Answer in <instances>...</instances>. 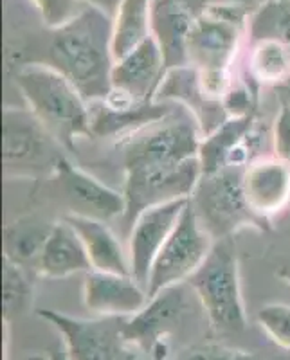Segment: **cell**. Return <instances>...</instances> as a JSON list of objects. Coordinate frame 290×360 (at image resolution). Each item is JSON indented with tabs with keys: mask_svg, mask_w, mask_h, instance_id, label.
<instances>
[{
	"mask_svg": "<svg viewBox=\"0 0 290 360\" xmlns=\"http://www.w3.org/2000/svg\"><path fill=\"white\" fill-rule=\"evenodd\" d=\"M33 299V283L31 272L18 263L4 258L2 263V303H4L6 324L17 315L27 310Z\"/></svg>",
	"mask_w": 290,
	"mask_h": 360,
	"instance_id": "26",
	"label": "cell"
},
{
	"mask_svg": "<svg viewBox=\"0 0 290 360\" xmlns=\"http://www.w3.org/2000/svg\"><path fill=\"white\" fill-rule=\"evenodd\" d=\"M270 139H272L274 153L278 159L285 160L290 164V105L285 101H279V110L276 119H274L272 131H270Z\"/></svg>",
	"mask_w": 290,
	"mask_h": 360,
	"instance_id": "31",
	"label": "cell"
},
{
	"mask_svg": "<svg viewBox=\"0 0 290 360\" xmlns=\"http://www.w3.org/2000/svg\"><path fill=\"white\" fill-rule=\"evenodd\" d=\"M209 6H237V8H247L254 11L260 4L256 0H209Z\"/></svg>",
	"mask_w": 290,
	"mask_h": 360,
	"instance_id": "34",
	"label": "cell"
},
{
	"mask_svg": "<svg viewBox=\"0 0 290 360\" xmlns=\"http://www.w3.org/2000/svg\"><path fill=\"white\" fill-rule=\"evenodd\" d=\"M25 107L67 152L80 137H92L90 103L69 78L49 63H29L15 72Z\"/></svg>",
	"mask_w": 290,
	"mask_h": 360,
	"instance_id": "2",
	"label": "cell"
},
{
	"mask_svg": "<svg viewBox=\"0 0 290 360\" xmlns=\"http://www.w3.org/2000/svg\"><path fill=\"white\" fill-rule=\"evenodd\" d=\"M276 276H278L279 279H282L283 283H286V285H290V263H286V265H283L282 269L276 272Z\"/></svg>",
	"mask_w": 290,
	"mask_h": 360,
	"instance_id": "37",
	"label": "cell"
},
{
	"mask_svg": "<svg viewBox=\"0 0 290 360\" xmlns=\"http://www.w3.org/2000/svg\"><path fill=\"white\" fill-rule=\"evenodd\" d=\"M254 127H256V115L229 117L222 127L202 137L201 150H198L202 175L225 168L231 153L253 131Z\"/></svg>",
	"mask_w": 290,
	"mask_h": 360,
	"instance_id": "23",
	"label": "cell"
},
{
	"mask_svg": "<svg viewBox=\"0 0 290 360\" xmlns=\"http://www.w3.org/2000/svg\"><path fill=\"white\" fill-rule=\"evenodd\" d=\"M202 176L198 157L179 164L157 166H128L125 168L123 224L130 231L132 224L144 209L166 202L189 198Z\"/></svg>",
	"mask_w": 290,
	"mask_h": 360,
	"instance_id": "7",
	"label": "cell"
},
{
	"mask_svg": "<svg viewBox=\"0 0 290 360\" xmlns=\"http://www.w3.org/2000/svg\"><path fill=\"white\" fill-rule=\"evenodd\" d=\"M151 2L153 0H121L112 18L114 62L127 56L151 37Z\"/></svg>",
	"mask_w": 290,
	"mask_h": 360,
	"instance_id": "22",
	"label": "cell"
},
{
	"mask_svg": "<svg viewBox=\"0 0 290 360\" xmlns=\"http://www.w3.org/2000/svg\"><path fill=\"white\" fill-rule=\"evenodd\" d=\"M83 2H85L87 6H90V8L99 9V11H103L111 18H114L119 4H121V0H83Z\"/></svg>",
	"mask_w": 290,
	"mask_h": 360,
	"instance_id": "32",
	"label": "cell"
},
{
	"mask_svg": "<svg viewBox=\"0 0 290 360\" xmlns=\"http://www.w3.org/2000/svg\"><path fill=\"white\" fill-rule=\"evenodd\" d=\"M38 315L62 337L69 360H143L125 337V317L80 319L56 310H38Z\"/></svg>",
	"mask_w": 290,
	"mask_h": 360,
	"instance_id": "8",
	"label": "cell"
},
{
	"mask_svg": "<svg viewBox=\"0 0 290 360\" xmlns=\"http://www.w3.org/2000/svg\"><path fill=\"white\" fill-rule=\"evenodd\" d=\"M189 198L166 202V204L153 205L144 209L135 218L128 231V259H130V272L135 281L146 287L148 276L157 254L163 249L168 236L175 229L180 214L188 205Z\"/></svg>",
	"mask_w": 290,
	"mask_h": 360,
	"instance_id": "12",
	"label": "cell"
},
{
	"mask_svg": "<svg viewBox=\"0 0 290 360\" xmlns=\"http://www.w3.org/2000/svg\"><path fill=\"white\" fill-rule=\"evenodd\" d=\"M249 41L274 40L290 49V0H263L247 24Z\"/></svg>",
	"mask_w": 290,
	"mask_h": 360,
	"instance_id": "25",
	"label": "cell"
},
{
	"mask_svg": "<svg viewBox=\"0 0 290 360\" xmlns=\"http://www.w3.org/2000/svg\"><path fill=\"white\" fill-rule=\"evenodd\" d=\"M90 270L89 254L80 234L65 218L54 221L42 249L37 274L42 278L63 279L74 274H87Z\"/></svg>",
	"mask_w": 290,
	"mask_h": 360,
	"instance_id": "18",
	"label": "cell"
},
{
	"mask_svg": "<svg viewBox=\"0 0 290 360\" xmlns=\"http://www.w3.org/2000/svg\"><path fill=\"white\" fill-rule=\"evenodd\" d=\"M244 29L204 13L196 17L188 37V65L201 72L233 70Z\"/></svg>",
	"mask_w": 290,
	"mask_h": 360,
	"instance_id": "14",
	"label": "cell"
},
{
	"mask_svg": "<svg viewBox=\"0 0 290 360\" xmlns=\"http://www.w3.org/2000/svg\"><path fill=\"white\" fill-rule=\"evenodd\" d=\"M37 8L45 27L54 31L72 20L85 6H80V0H31Z\"/></svg>",
	"mask_w": 290,
	"mask_h": 360,
	"instance_id": "29",
	"label": "cell"
},
{
	"mask_svg": "<svg viewBox=\"0 0 290 360\" xmlns=\"http://www.w3.org/2000/svg\"><path fill=\"white\" fill-rule=\"evenodd\" d=\"M278 92H279V101H285L290 105V74H289V78H286V82L278 86Z\"/></svg>",
	"mask_w": 290,
	"mask_h": 360,
	"instance_id": "35",
	"label": "cell"
},
{
	"mask_svg": "<svg viewBox=\"0 0 290 360\" xmlns=\"http://www.w3.org/2000/svg\"><path fill=\"white\" fill-rule=\"evenodd\" d=\"M195 18L177 0L151 2V37L159 44L166 70L188 65V37Z\"/></svg>",
	"mask_w": 290,
	"mask_h": 360,
	"instance_id": "19",
	"label": "cell"
},
{
	"mask_svg": "<svg viewBox=\"0 0 290 360\" xmlns=\"http://www.w3.org/2000/svg\"><path fill=\"white\" fill-rule=\"evenodd\" d=\"M213 245H215V238L202 227L191 204L188 202L175 229L168 236L151 265L146 283L148 295L153 297L164 288L188 281L208 258Z\"/></svg>",
	"mask_w": 290,
	"mask_h": 360,
	"instance_id": "9",
	"label": "cell"
},
{
	"mask_svg": "<svg viewBox=\"0 0 290 360\" xmlns=\"http://www.w3.org/2000/svg\"><path fill=\"white\" fill-rule=\"evenodd\" d=\"M256 323L276 346L290 352V304H263L256 314Z\"/></svg>",
	"mask_w": 290,
	"mask_h": 360,
	"instance_id": "27",
	"label": "cell"
},
{
	"mask_svg": "<svg viewBox=\"0 0 290 360\" xmlns=\"http://www.w3.org/2000/svg\"><path fill=\"white\" fill-rule=\"evenodd\" d=\"M49 360H69V355L65 352V346L60 344L58 348H54L53 352L49 353Z\"/></svg>",
	"mask_w": 290,
	"mask_h": 360,
	"instance_id": "36",
	"label": "cell"
},
{
	"mask_svg": "<svg viewBox=\"0 0 290 360\" xmlns=\"http://www.w3.org/2000/svg\"><path fill=\"white\" fill-rule=\"evenodd\" d=\"M240 281L233 238L217 240L204 263L186 281L215 332L238 333L246 330L247 314Z\"/></svg>",
	"mask_w": 290,
	"mask_h": 360,
	"instance_id": "3",
	"label": "cell"
},
{
	"mask_svg": "<svg viewBox=\"0 0 290 360\" xmlns=\"http://www.w3.org/2000/svg\"><path fill=\"white\" fill-rule=\"evenodd\" d=\"M244 193L251 211L272 224L290 205V164L276 155H262L244 168Z\"/></svg>",
	"mask_w": 290,
	"mask_h": 360,
	"instance_id": "15",
	"label": "cell"
},
{
	"mask_svg": "<svg viewBox=\"0 0 290 360\" xmlns=\"http://www.w3.org/2000/svg\"><path fill=\"white\" fill-rule=\"evenodd\" d=\"M290 74V49L274 40L251 44L247 56V76L256 85H270L278 89Z\"/></svg>",
	"mask_w": 290,
	"mask_h": 360,
	"instance_id": "24",
	"label": "cell"
},
{
	"mask_svg": "<svg viewBox=\"0 0 290 360\" xmlns=\"http://www.w3.org/2000/svg\"><path fill=\"white\" fill-rule=\"evenodd\" d=\"M63 218L82 238L92 270L132 276L128 249H125L111 225L103 220L78 214H65Z\"/></svg>",
	"mask_w": 290,
	"mask_h": 360,
	"instance_id": "20",
	"label": "cell"
},
{
	"mask_svg": "<svg viewBox=\"0 0 290 360\" xmlns=\"http://www.w3.org/2000/svg\"><path fill=\"white\" fill-rule=\"evenodd\" d=\"M47 63L72 82L89 103L103 101L112 90V18L85 6L53 31Z\"/></svg>",
	"mask_w": 290,
	"mask_h": 360,
	"instance_id": "1",
	"label": "cell"
},
{
	"mask_svg": "<svg viewBox=\"0 0 290 360\" xmlns=\"http://www.w3.org/2000/svg\"><path fill=\"white\" fill-rule=\"evenodd\" d=\"M54 221H45L38 217H24L9 221L4 227V258L18 263L20 266L34 269L37 272L38 259L45 240L53 229Z\"/></svg>",
	"mask_w": 290,
	"mask_h": 360,
	"instance_id": "21",
	"label": "cell"
},
{
	"mask_svg": "<svg viewBox=\"0 0 290 360\" xmlns=\"http://www.w3.org/2000/svg\"><path fill=\"white\" fill-rule=\"evenodd\" d=\"M201 225L217 240L233 238L241 229L269 231V221L251 211L244 193V168L225 166L201 176L189 197Z\"/></svg>",
	"mask_w": 290,
	"mask_h": 360,
	"instance_id": "4",
	"label": "cell"
},
{
	"mask_svg": "<svg viewBox=\"0 0 290 360\" xmlns=\"http://www.w3.org/2000/svg\"><path fill=\"white\" fill-rule=\"evenodd\" d=\"M195 303L198 299L188 283L164 288L139 314L125 317V337L148 360H173V339L184 332L189 317H195Z\"/></svg>",
	"mask_w": 290,
	"mask_h": 360,
	"instance_id": "6",
	"label": "cell"
},
{
	"mask_svg": "<svg viewBox=\"0 0 290 360\" xmlns=\"http://www.w3.org/2000/svg\"><path fill=\"white\" fill-rule=\"evenodd\" d=\"M53 186L69 213L78 217L96 218V220L112 221L121 220L125 214V197L85 169L74 166L69 159H63L53 176Z\"/></svg>",
	"mask_w": 290,
	"mask_h": 360,
	"instance_id": "11",
	"label": "cell"
},
{
	"mask_svg": "<svg viewBox=\"0 0 290 360\" xmlns=\"http://www.w3.org/2000/svg\"><path fill=\"white\" fill-rule=\"evenodd\" d=\"M164 74V56L156 38L150 37L114 63L112 89L121 90L137 103H151L156 101Z\"/></svg>",
	"mask_w": 290,
	"mask_h": 360,
	"instance_id": "17",
	"label": "cell"
},
{
	"mask_svg": "<svg viewBox=\"0 0 290 360\" xmlns=\"http://www.w3.org/2000/svg\"><path fill=\"white\" fill-rule=\"evenodd\" d=\"M156 101L175 103L188 110L193 121L198 124L202 137L217 130L229 119L222 101L206 94L198 79V70L191 65L166 70L157 90Z\"/></svg>",
	"mask_w": 290,
	"mask_h": 360,
	"instance_id": "16",
	"label": "cell"
},
{
	"mask_svg": "<svg viewBox=\"0 0 290 360\" xmlns=\"http://www.w3.org/2000/svg\"><path fill=\"white\" fill-rule=\"evenodd\" d=\"M150 301L146 287L132 276L90 270L83 274V304L99 317H132Z\"/></svg>",
	"mask_w": 290,
	"mask_h": 360,
	"instance_id": "13",
	"label": "cell"
},
{
	"mask_svg": "<svg viewBox=\"0 0 290 360\" xmlns=\"http://www.w3.org/2000/svg\"><path fill=\"white\" fill-rule=\"evenodd\" d=\"M177 2L184 6L188 11H191L193 17H201V15H204L206 9H208L209 6V0H177Z\"/></svg>",
	"mask_w": 290,
	"mask_h": 360,
	"instance_id": "33",
	"label": "cell"
},
{
	"mask_svg": "<svg viewBox=\"0 0 290 360\" xmlns=\"http://www.w3.org/2000/svg\"><path fill=\"white\" fill-rule=\"evenodd\" d=\"M47 360H49V356H47Z\"/></svg>",
	"mask_w": 290,
	"mask_h": 360,
	"instance_id": "38",
	"label": "cell"
},
{
	"mask_svg": "<svg viewBox=\"0 0 290 360\" xmlns=\"http://www.w3.org/2000/svg\"><path fill=\"white\" fill-rule=\"evenodd\" d=\"M173 360H258L251 352L227 348L222 344H198L179 353Z\"/></svg>",
	"mask_w": 290,
	"mask_h": 360,
	"instance_id": "30",
	"label": "cell"
},
{
	"mask_svg": "<svg viewBox=\"0 0 290 360\" xmlns=\"http://www.w3.org/2000/svg\"><path fill=\"white\" fill-rule=\"evenodd\" d=\"M63 150L27 107L4 108L2 160L6 179H49L67 157Z\"/></svg>",
	"mask_w": 290,
	"mask_h": 360,
	"instance_id": "5",
	"label": "cell"
},
{
	"mask_svg": "<svg viewBox=\"0 0 290 360\" xmlns=\"http://www.w3.org/2000/svg\"><path fill=\"white\" fill-rule=\"evenodd\" d=\"M256 83L249 82H233L225 92L222 105L227 114V117H249L256 115V101L258 94L254 89Z\"/></svg>",
	"mask_w": 290,
	"mask_h": 360,
	"instance_id": "28",
	"label": "cell"
},
{
	"mask_svg": "<svg viewBox=\"0 0 290 360\" xmlns=\"http://www.w3.org/2000/svg\"><path fill=\"white\" fill-rule=\"evenodd\" d=\"M191 119L173 112L163 121L143 128L123 144H119L125 150V168L179 164L198 157L202 134L198 124Z\"/></svg>",
	"mask_w": 290,
	"mask_h": 360,
	"instance_id": "10",
	"label": "cell"
}]
</instances>
